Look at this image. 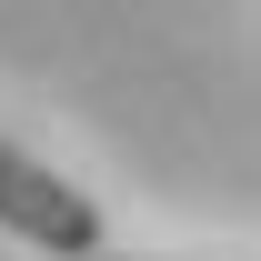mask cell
I'll list each match as a JSON object with an SVG mask.
<instances>
[{
	"label": "cell",
	"instance_id": "6da1fadb",
	"mask_svg": "<svg viewBox=\"0 0 261 261\" xmlns=\"http://www.w3.org/2000/svg\"><path fill=\"white\" fill-rule=\"evenodd\" d=\"M0 231L50 251V261H91L100 251V201L70 191L61 171H40L20 141H0Z\"/></svg>",
	"mask_w": 261,
	"mask_h": 261
},
{
	"label": "cell",
	"instance_id": "7a4b0ae2",
	"mask_svg": "<svg viewBox=\"0 0 261 261\" xmlns=\"http://www.w3.org/2000/svg\"><path fill=\"white\" fill-rule=\"evenodd\" d=\"M91 261H111V251H91Z\"/></svg>",
	"mask_w": 261,
	"mask_h": 261
}]
</instances>
